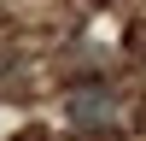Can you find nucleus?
Here are the masks:
<instances>
[{
	"instance_id": "nucleus-1",
	"label": "nucleus",
	"mask_w": 146,
	"mask_h": 141,
	"mask_svg": "<svg viewBox=\"0 0 146 141\" xmlns=\"http://www.w3.org/2000/svg\"><path fill=\"white\" fill-rule=\"evenodd\" d=\"M64 117H70L76 129H111V124H117V94L100 88V82H94V88H70Z\"/></svg>"
}]
</instances>
